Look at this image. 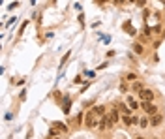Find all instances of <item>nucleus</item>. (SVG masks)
<instances>
[{
  "mask_svg": "<svg viewBox=\"0 0 165 139\" xmlns=\"http://www.w3.org/2000/svg\"><path fill=\"white\" fill-rule=\"evenodd\" d=\"M100 118H101V117H98L92 109L86 111V113H85V126H86V128H98V126H100Z\"/></svg>",
  "mask_w": 165,
  "mask_h": 139,
  "instance_id": "1",
  "label": "nucleus"
},
{
  "mask_svg": "<svg viewBox=\"0 0 165 139\" xmlns=\"http://www.w3.org/2000/svg\"><path fill=\"white\" fill-rule=\"evenodd\" d=\"M141 107H143V111L146 113L148 117H154V115H158V105H154L152 102H143V104H141Z\"/></svg>",
  "mask_w": 165,
  "mask_h": 139,
  "instance_id": "2",
  "label": "nucleus"
},
{
  "mask_svg": "<svg viewBox=\"0 0 165 139\" xmlns=\"http://www.w3.org/2000/svg\"><path fill=\"white\" fill-rule=\"evenodd\" d=\"M98 128H100L101 132H107V130H111V128H115V126L111 124V118H109V115H103V117L100 118V126H98Z\"/></svg>",
  "mask_w": 165,
  "mask_h": 139,
  "instance_id": "3",
  "label": "nucleus"
},
{
  "mask_svg": "<svg viewBox=\"0 0 165 139\" xmlns=\"http://www.w3.org/2000/svg\"><path fill=\"white\" fill-rule=\"evenodd\" d=\"M120 120H122L124 126H135V124H139V118L135 115H122Z\"/></svg>",
  "mask_w": 165,
  "mask_h": 139,
  "instance_id": "4",
  "label": "nucleus"
},
{
  "mask_svg": "<svg viewBox=\"0 0 165 139\" xmlns=\"http://www.w3.org/2000/svg\"><path fill=\"white\" fill-rule=\"evenodd\" d=\"M139 98H141L143 102H152L154 100V92L150 89H143L141 92H139Z\"/></svg>",
  "mask_w": 165,
  "mask_h": 139,
  "instance_id": "5",
  "label": "nucleus"
},
{
  "mask_svg": "<svg viewBox=\"0 0 165 139\" xmlns=\"http://www.w3.org/2000/svg\"><path fill=\"white\" fill-rule=\"evenodd\" d=\"M161 124H163V115H161V113L150 117V126L152 128H158V126H161Z\"/></svg>",
  "mask_w": 165,
  "mask_h": 139,
  "instance_id": "6",
  "label": "nucleus"
},
{
  "mask_svg": "<svg viewBox=\"0 0 165 139\" xmlns=\"http://www.w3.org/2000/svg\"><path fill=\"white\" fill-rule=\"evenodd\" d=\"M109 118H111V124H113V126H116V124H118V107H116V109H111Z\"/></svg>",
  "mask_w": 165,
  "mask_h": 139,
  "instance_id": "7",
  "label": "nucleus"
},
{
  "mask_svg": "<svg viewBox=\"0 0 165 139\" xmlns=\"http://www.w3.org/2000/svg\"><path fill=\"white\" fill-rule=\"evenodd\" d=\"M122 28L126 30V32L130 34V36H137V30H135V28H131V23H130V21L124 23V24H122Z\"/></svg>",
  "mask_w": 165,
  "mask_h": 139,
  "instance_id": "8",
  "label": "nucleus"
},
{
  "mask_svg": "<svg viewBox=\"0 0 165 139\" xmlns=\"http://www.w3.org/2000/svg\"><path fill=\"white\" fill-rule=\"evenodd\" d=\"M126 104H128V105L131 107V111H135V109H139V104H137L135 100H133V96H128V98H126Z\"/></svg>",
  "mask_w": 165,
  "mask_h": 139,
  "instance_id": "9",
  "label": "nucleus"
},
{
  "mask_svg": "<svg viewBox=\"0 0 165 139\" xmlns=\"http://www.w3.org/2000/svg\"><path fill=\"white\" fill-rule=\"evenodd\" d=\"M118 109H120L122 111V115H131V107L130 105H128V104H120V105H118Z\"/></svg>",
  "mask_w": 165,
  "mask_h": 139,
  "instance_id": "10",
  "label": "nucleus"
},
{
  "mask_svg": "<svg viewBox=\"0 0 165 139\" xmlns=\"http://www.w3.org/2000/svg\"><path fill=\"white\" fill-rule=\"evenodd\" d=\"M133 51H135V55H143V53H144V45L139 43V42H135V43H133Z\"/></svg>",
  "mask_w": 165,
  "mask_h": 139,
  "instance_id": "11",
  "label": "nucleus"
},
{
  "mask_svg": "<svg viewBox=\"0 0 165 139\" xmlns=\"http://www.w3.org/2000/svg\"><path fill=\"white\" fill-rule=\"evenodd\" d=\"M92 111H94L98 117H103V115H105V105H96Z\"/></svg>",
  "mask_w": 165,
  "mask_h": 139,
  "instance_id": "12",
  "label": "nucleus"
},
{
  "mask_svg": "<svg viewBox=\"0 0 165 139\" xmlns=\"http://www.w3.org/2000/svg\"><path fill=\"white\" fill-rule=\"evenodd\" d=\"M143 89H144V86H143L141 81H135V83H131V90H133V92H141Z\"/></svg>",
  "mask_w": 165,
  "mask_h": 139,
  "instance_id": "13",
  "label": "nucleus"
},
{
  "mask_svg": "<svg viewBox=\"0 0 165 139\" xmlns=\"http://www.w3.org/2000/svg\"><path fill=\"white\" fill-rule=\"evenodd\" d=\"M53 124H55L56 128H58V130H60L62 133H68V126H66L64 122H53Z\"/></svg>",
  "mask_w": 165,
  "mask_h": 139,
  "instance_id": "14",
  "label": "nucleus"
},
{
  "mask_svg": "<svg viewBox=\"0 0 165 139\" xmlns=\"http://www.w3.org/2000/svg\"><path fill=\"white\" fill-rule=\"evenodd\" d=\"M126 81H130V83H135V81H139V77H137L135 71H131V73L126 75Z\"/></svg>",
  "mask_w": 165,
  "mask_h": 139,
  "instance_id": "15",
  "label": "nucleus"
},
{
  "mask_svg": "<svg viewBox=\"0 0 165 139\" xmlns=\"http://www.w3.org/2000/svg\"><path fill=\"white\" fill-rule=\"evenodd\" d=\"M58 132H60V130L53 124V126H51V130H49V137H60V135H58Z\"/></svg>",
  "mask_w": 165,
  "mask_h": 139,
  "instance_id": "16",
  "label": "nucleus"
},
{
  "mask_svg": "<svg viewBox=\"0 0 165 139\" xmlns=\"http://www.w3.org/2000/svg\"><path fill=\"white\" fill-rule=\"evenodd\" d=\"M139 126H141V128H148V126H150V120H148L146 117L139 118Z\"/></svg>",
  "mask_w": 165,
  "mask_h": 139,
  "instance_id": "17",
  "label": "nucleus"
},
{
  "mask_svg": "<svg viewBox=\"0 0 165 139\" xmlns=\"http://www.w3.org/2000/svg\"><path fill=\"white\" fill-rule=\"evenodd\" d=\"M70 104H71L70 96H66V100H64V109H62V111L66 113V115H68V113H70Z\"/></svg>",
  "mask_w": 165,
  "mask_h": 139,
  "instance_id": "18",
  "label": "nucleus"
},
{
  "mask_svg": "<svg viewBox=\"0 0 165 139\" xmlns=\"http://www.w3.org/2000/svg\"><path fill=\"white\" fill-rule=\"evenodd\" d=\"M70 55H71V51H68V53H66L64 56H62V64H66V62H68V58H70Z\"/></svg>",
  "mask_w": 165,
  "mask_h": 139,
  "instance_id": "19",
  "label": "nucleus"
},
{
  "mask_svg": "<svg viewBox=\"0 0 165 139\" xmlns=\"http://www.w3.org/2000/svg\"><path fill=\"white\" fill-rule=\"evenodd\" d=\"M27 24H28V21H24L23 24H21V30H19V36H21V34H23V32H24V28H27Z\"/></svg>",
  "mask_w": 165,
  "mask_h": 139,
  "instance_id": "20",
  "label": "nucleus"
},
{
  "mask_svg": "<svg viewBox=\"0 0 165 139\" xmlns=\"http://www.w3.org/2000/svg\"><path fill=\"white\" fill-rule=\"evenodd\" d=\"M137 6L139 8H144V6H146V0H137Z\"/></svg>",
  "mask_w": 165,
  "mask_h": 139,
  "instance_id": "21",
  "label": "nucleus"
},
{
  "mask_svg": "<svg viewBox=\"0 0 165 139\" xmlns=\"http://www.w3.org/2000/svg\"><path fill=\"white\" fill-rule=\"evenodd\" d=\"M124 2H128V0H115V4H124Z\"/></svg>",
  "mask_w": 165,
  "mask_h": 139,
  "instance_id": "22",
  "label": "nucleus"
},
{
  "mask_svg": "<svg viewBox=\"0 0 165 139\" xmlns=\"http://www.w3.org/2000/svg\"><path fill=\"white\" fill-rule=\"evenodd\" d=\"M96 2H98V4H105V0H96Z\"/></svg>",
  "mask_w": 165,
  "mask_h": 139,
  "instance_id": "23",
  "label": "nucleus"
},
{
  "mask_svg": "<svg viewBox=\"0 0 165 139\" xmlns=\"http://www.w3.org/2000/svg\"><path fill=\"white\" fill-rule=\"evenodd\" d=\"M135 139H146V137H143V135H137V137H135Z\"/></svg>",
  "mask_w": 165,
  "mask_h": 139,
  "instance_id": "24",
  "label": "nucleus"
},
{
  "mask_svg": "<svg viewBox=\"0 0 165 139\" xmlns=\"http://www.w3.org/2000/svg\"><path fill=\"white\" fill-rule=\"evenodd\" d=\"M128 2H131V4H133V2H137V0H128Z\"/></svg>",
  "mask_w": 165,
  "mask_h": 139,
  "instance_id": "25",
  "label": "nucleus"
},
{
  "mask_svg": "<svg viewBox=\"0 0 165 139\" xmlns=\"http://www.w3.org/2000/svg\"><path fill=\"white\" fill-rule=\"evenodd\" d=\"M161 4H163V6H165V0H161Z\"/></svg>",
  "mask_w": 165,
  "mask_h": 139,
  "instance_id": "26",
  "label": "nucleus"
},
{
  "mask_svg": "<svg viewBox=\"0 0 165 139\" xmlns=\"http://www.w3.org/2000/svg\"><path fill=\"white\" fill-rule=\"evenodd\" d=\"M51 139H60V137H51Z\"/></svg>",
  "mask_w": 165,
  "mask_h": 139,
  "instance_id": "27",
  "label": "nucleus"
}]
</instances>
